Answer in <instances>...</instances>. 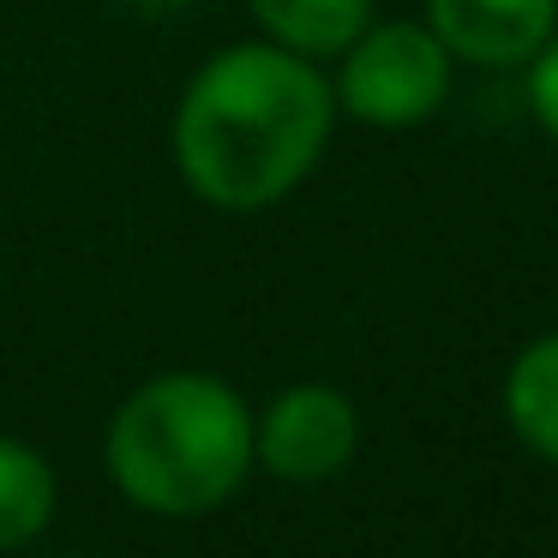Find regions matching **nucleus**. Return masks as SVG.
Returning <instances> with one entry per match:
<instances>
[{
  "label": "nucleus",
  "instance_id": "f257e3e1",
  "mask_svg": "<svg viewBox=\"0 0 558 558\" xmlns=\"http://www.w3.org/2000/svg\"><path fill=\"white\" fill-rule=\"evenodd\" d=\"M337 133V97L318 61L277 43H229L181 85L169 157L181 186L222 217L282 205L318 169Z\"/></svg>",
  "mask_w": 558,
  "mask_h": 558
},
{
  "label": "nucleus",
  "instance_id": "f03ea898",
  "mask_svg": "<svg viewBox=\"0 0 558 558\" xmlns=\"http://www.w3.org/2000/svg\"><path fill=\"white\" fill-rule=\"evenodd\" d=\"M253 469V402L198 366L138 378L102 426L109 486L162 522H198L234 505Z\"/></svg>",
  "mask_w": 558,
  "mask_h": 558
},
{
  "label": "nucleus",
  "instance_id": "7ed1b4c3",
  "mask_svg": "<svg viewBox=\"0 0 558 558\" xmlns=\"http://www.w3.org/2000/svg\"><path fill=\"white\" fill-rule=\"evenodd\" d=\"M330 97H337V114L378 126V133L426 126L450 97V49L414 19L366 25L337 54Z\"/></svg>",
  "mask_w": 558,
  "mask_h": 558
},
{
  "label": "nucleus",
  "instance_id": "20e7f679",
  "mask_svg": "<svg viewBox=\"0 0 558 558\" xmlns=\"http://www.w3.org/2000/svg\"><path fill=\"white\" fill-rule=\"evenodd\" d=\"M361 450V414L325 378L282 385L265 409L253 414V462L289 486L337 481Z\"/></svg>",
  "mask_w": 558,
  "mask_h": 558
},
{
  "label": "nucleus",
  "instance_id": "39448f33",
  "mask_svg": "<svg viewBox=\"0 0 558 558\" xmlns=\"http://www.w3.org/2000/svg\"><path fill=\"white\" fill-rule=\"evenodd\" d=\"M426 31L450 61L522 66L558 31V0H426Z\"/></svg>",
  "mask_w": 558,
  "mask_h": 558
},
{
  "label": "nucleus",
  "instance_id": "423d86ee",
  "mask_svg": "<svg viewBox=\"0 0 558 558\" xmlns=\"http://www.w3.org/2000/svg\"><path fill=\"white\" fill-rule=\"evenodd\" d=\"M61 517V474L31 438L0 433V558L37 546Z\"/></svg>",
  "mask_w": 558,
  "mask_h": 558
},
{
  "label": "nucleus",
  "instance_id": "0eeeda50",
  "mask_svg": "<svg viewBox=\"0 0 558 558\" xmlns=\"http://www.w3.org/2000/svg\"><path fill=\"white\" fill-rule=\"evenodd\" d=\"M258 37L277 43L306 61H337L366 25H373V0H246Z\"/></svg>",
  "mask_w": 558,
  "mask_h": 558
},
{
  "label": "nucleus",
  "instance_id": "6e6552de",
  "mask_svg": "<svg viewBox=\"0 0 558 558\" xmlns=\"http://www.w3.org/2000/svg\"><path fill=\"white\" fill-rule=\"evenodd\" d=\"M505 421L534 457L558 462V330L534 337L505 373Z\"/></svg>",
  "mask_w": 558,
  "mask_h": 558
},
{
  "label": "nucleus",
  "instance_id": "1a4fd4ad",
  "mask_svg": "<svg viewBox=\"0 0 558 558\" xmlns=\"http://www.w3.org/2000/svg\"><path fill=\"white\" fill-rule=\"evenodd\" d=\"M529 109H534V121L558 138V31L541 43V54L529 61Z\"/></svg>",
  "mask_w": 558,
  "mask_h": 558
},
{
  "label": "nucleus",
  "instance_id": "9d476101",
  "mask_svg": "<svg viewBox=\"0 0 558 558\" xmlns=\"http://www.w3.org/2000/svg\"><path fill=\"white\" fill-rule=\"evenodd\" d=\"M138 19H186L193 7H205V0H126Z\"/></svg>",
  "mask_w": 558,
  "mask_h": 558
}]
</instances>
